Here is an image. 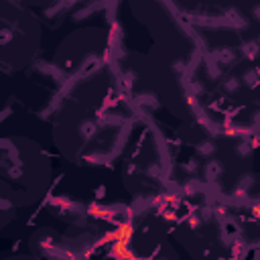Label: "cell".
Returning <instances> with one entry per match:
<instances>
[{
    "mask_svg": "<svg viewBox=\"0 0 260 260\" xmlns=\"http://www.w3.org/2000/svg\"><path fill=\"white\" fill-rule=\"evenodd\" d=\"M130 238H132V224H122L120 228L116 230V254H122L124 256V250L122 248L130 244Z\"/></svg>",
    "mask_w": 260,
    "mask_h": 260,
    "instance_id": "6da1fadb",
    "label": "cell"
}]
</instances>
